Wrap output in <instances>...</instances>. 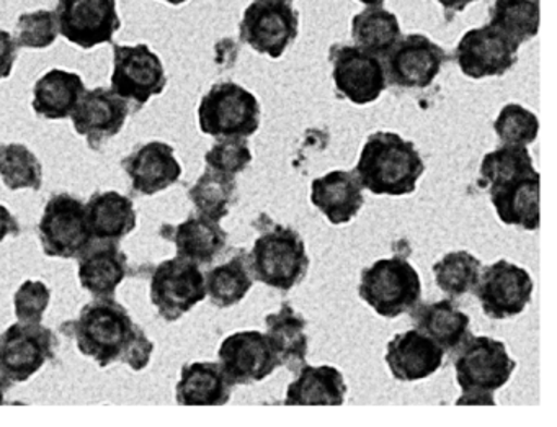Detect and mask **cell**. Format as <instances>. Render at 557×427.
<instances>
[{
    "instance_id": "1",
    "label": "cell",
    "mask_w": 557,
    "mask_h": 427,
    "mask_svg": "<svg viewBox=\"0 0 557 427\" xmlns=\"http://www.w3.org/2000/svg\"><path fill=\"white\" fill-rule=\"evenodd\" d=\"M73 326L81 354L94 358L100 368L123 362L139 371L151 361L154 344L115 298H99L84 306Z\"/></svg>"
},
{
    "instance_id": "2",
    "label": "cell",
    "mask_w": 557,
    "mask_h": 427,
    "mask_svg": "<svg viewBox=\"0 0 557 427\" xmlns=\"http://www.w3.org/2000/svg\"><path fill=\"white\" fill-rule=\"evenodd\" d=\"M423 172L425 162L419 149L394 132H376L368 136L354 169L361 187L377 197L413 194Z\"/></svg>"
},
{
    "instance_id": "3",
    "label": "cell",
    "mask_w": 557,
    "mask_h": 427,
    "mask_svg": "<svg viewBox=\"0 0 557 427\" xmlns=\"http://www.w3.org/2000/svg\"><path fill=\"white\" fill-rule=\"evenodd\" d=\"M455 354L456 380L462 390L456 404L495 406L494 391L505 387L517 368L507 345L487 335H471Z\"/></svg>"
},
{
    "instance_id": "4",
    "label": "cell",
    "mask_w": 557,
    "mask_h": 427,
    "mask_svg": "<svg viewBox=\"0 0 557 427\" xmlns=\"http://www.w3.org/2000/svg\"><path fill=\"white\" fill-rule=\"evenodd\" d=\"M249 266L253 279L288 292L308 273L309 256L305 241L293 228L275 224L257 237L249 254Z\"/></svg>"
},
{
    "instance_id": "5",
    "label": "cell",
    "mask_w": 557,
    "mask_h": 427,
    "mask_svg": "<svg viewBox=\"0 0 557 427\" xmlns=\"http://www.w3.org/2000/svg\"><path fill=\"white\" fill-rule=\"evenodd\" d=\"M361 300L383 318H397L419 305L422 282L419 272L400 257L380 259L361 270Z\"/></svg>"
},
{
    "instance_id": "6",
    "label": "cell",
    "mask_w": 557,
    "mask_h": 427,
    "mask_svg": "<svg viewBox=\"0 0 557 427\" xmlns=\"http://www.w3.org/2000/svg\"><path fill=\"white\" fill-rule=\"evenodd\" d=\"M259 99L236 83H218L205 94L198 107L203 135L213 138H250L260 129Z\"/></svg>"
},
{
    "instance_id": "7",
    "label": "cell",
    "mask_w": 557,
    "mask_h": 427,
    "mask_svg": "<svg viewBox=\"0 0 557 427\" xmlns=\"http://www.w3.org/2000/svg\"><path fill=\"white\" fill-rule=\"evenodd\" d=\"M168 86L164 64L148 45H113L112 90L138 112Z\"/></svg>"
},
{
    "instance_id": "8",
    "label": "cell",
    "mask_w": 557,
    "mask_h": 427,
    "mask_svg": "<svg viewBox=\"0 0 557 427\" xmlns=\"http://www.w3.org/2000/svg\"><path fill=\"white\" fill-rule=\"evenodd\" d=\"M57 335L47 326H9L0 334V378L11 387L30 380L58 352Z\"/></svg>"
},
{
    "instance_id": "9",
    "label": "cell",
    "mask_w": 557,
    "mask_h": 427,
    "mask_svg": "<svg viewBox=\"0 0 557 427\" xmlns=\"http://www.w3.org/2000/svg\"><path fill=\"white\" fill-rule=\"evenodd\" d=\"M40 243L48 257L74 259L81 257L90 244L89 221H87L86 205L73 195H54L38 224Z\"/></svg>"
},
{
    "instance_id": "10",
    "label": "cell",
    "mask_w": 557,
    "mask_h": 427,
    "mask_svg": "<svg viewBox=\"0 0 557 427\" xmlns=\"http://www.w3.org/2000/svg\"><path fill=\"white\" fill-rule=\"evenodd\" d=\"M299 15L292 4L256 0L244 11L239 37L256 53L278 60L295 44Z\"/></svg>"
},
{
    "instance_id": "11",
    "label": "cell",
    "mask_w": 557,
    "mask_h": 427,
    "mask_svg": "<svg viewBox=\"0 0 557 427\" xmlns=\"http://www.w3.org/2000/svg\"><path fill=\"white\" fill-rule=\"evenodd\" d=\"M534 283L528 270L510 260L500 259L479 273L474 295L482 312L491 319H510L521 315L533 296Z\"/></svg>"
},
{
    "instance_id": "12",
    "label": "cell",
    "mask_w": 557,
    "mask_h": 427,
    "mask_svg": "<svg viewBox=\"0 0 557 427\" xmlns=\"http://www.w3.org/2000/svg\"><path fill=\"white\" fill-rule=\"evenodd\" d=\"M149 295L161 318L177 321L207 298L205 273L200 266L182 257L164 260L152 273Z\"/></svg>"
},
{
    "instance_id": "13",
    "label": "cell",
    "mask_w": 557,
    "mask_h": 427,
    "mask_svg": "<svg viewBox=\"0 0 557 427\" xmlns=\"http://www.w3.org/2000/svg\"><path fill=\"white\" fill-rule=\"evenodd\" d=\"M60 34L83 50L112 44L122 28L116 0H58Z\"/></svg>"
},
{
    "instance_id": "14",
    "label": "cell",
    "mask_w": 557,
    "mask_h": 427,
    "mask_svg": "<svg viewBox=\"0 0 557 427\" xmlns=\"http://www.w3.org/2000/svg\"><path fill=\"white\" fill-rule=\"evenodd\" d=\"M331 63L335 89L354 106H370L386 90V70L381 58L355 45L332 48Z\"/></svg>"
},
{
    "instance_id": "15",
    "label": "cell",
    "mask_w": 557,
    "mask_h": 427,
    "mask_svg": "<svg viewBox=\"0 0 557 427\" xmlns=\"http://www.w3.org/2000/svg\"><path fill=\"white\" fill-rule=\"evenodd\" d=\"M386 58V80L399 89H426L448 61L446 51L422 34L400 38Z\"/></svg>"
},
{
    "instance_id": "16",
    "label": "cell",
    "mask_w": 557,
    "mask_h": 427,
    "mask_svg": "<svg viewBox=\"0 0 557 427\" xmlns=\"http://www.w3.org/2000/svg\"><path fill=\"white\" fill-rule=\"evenodd\" d=\"M518 48L520 45L487 24L462 35L456 47L455 60L469 80L500 77L517 63Z\"/></svg>"
},
{
    "instance_id": "17",
    "label": "cell",
    "mask_w": 557,
    "mask_h": 427,
    "mask_svg": "<svg viewBox=\"0 0 557 427\" xmlns=\"http://www.w3.org/2000/svg\"><path fill=\"white\" fill-rule=\"evenodd\" d=\"M220 367L230 383L250 385L265 380L280 367L278 355L263 332L240 331L221 342Z\"/></svg>"
},
{
    "instance_id": "18",
    "label": "cell",
    "mask_w": 557,
    "mask_h": 427,
    "mask_svg": "<svg viewBox=\"0 0 557 427\" xmlns=\"http://www.w3.org/2000/svg\"><path fill=\"white\" fill-rule=\"evenodd\" d=\"M132 107L112 89L97 87L86 90L74 112L71 113L74 129L87 139L90 149H100L103 143L119 135L125 126Z\"/></svg>"
},
{
    "instance_id": "19",
    "label": "cell",
    "mask_w": 557,
    "mask_h": 427,
    "mask_svg": "<svg viewBox=\"0 0 557 427\" xmlns=\"http://www.w3.org/2000/svg\"><path fill=\"white\" fill-rule=\"evenodd\" d=\"M123 171L132 179L136 194L152 197L177 184L182 175L181 162L174 148L164 142H151L136 148L122 161Z\"/></svg>"
},
{
    "instance_id": "20",
    "label": "cell",
    "mask_w": 557,
    "mask_h": 427,
    "mask_svg": "<svg viewBox=\"0 0 557 427\" xmlns=\"http://www.w3.org/2000/svg\"><path fill=\"white\" fill-rule=\"evenodd\" d=\"M384 358L396 380L419 381L442 368L445 351L419 329H410L394 335Z\"/></svg>"
},
{
    "instance_id": "21",
    "label": "cell",
    "mask_w": 557,
    "mask_h": 427,
    "mask_svg": "<svg viewBox=\"0 0 557 427\" xmlns=\"http://www.w3.org/2000/svg\"><path fill=\"white\" fill-rule=\"evenodd\" d=\"M311 204L335 227L347 224L363 208V187L354 172L337 169L312 181Z\"/></svg>"
},
{
    "instance_id": "22",
    "label": "cell",
    "mask_w": 557,
    "mask_h": 427,
    "mask_svg": "<svg viewBox=\"0 0 557 427\" xmlns=\"http://www.w3.org/2000/svg\"><path fill=\"white\" fill-rule=\"evenodd\" d=\"M540 191L541 175L533 171L492 188L488 195L502 223L524 231H536L541 224Z\"/></svg>"
},
{
    "instance_id": "23",
    "label": "cell",
    "mask_w": 557,
    "mask_h": 427,
    "mask_svg": "<svg viewBox=\"0 0 557 427\" xmlns=\"http://www.w3.org/2000/svg\"><path fill=\"white\" fill-rule=\"evenodd\" d=\"M348 388L344 375L332 365H302L286 388V406H342Z\"/></svg>"
},
{
    "instance_id": "24",
    "label": "cell",
    "mask_w": 557,
    "mask_h": 427,
    "mask_svg": "<svg viewBox=\"0 0 557 427\" xmlns=\"http://www.w3.org/2000/svg\"><path fill=\"white\" fill-rule=\"evenodd\" d=\"M128 272V257L116 243L107 241L89 247L79 257V282L96 298H115L116 289Z\"/></svg>"
},
{
    "instance_id": "25",
    "label": "cell",
    "mask_w": 557,
    "mask_h": 427,
    "mask_svg": "<svg viewBox=\"0 0 557 427\" xmlns=\"http://www.w3.org/2000/svg\"><path fill=\"white\" fill-rule=\"evenodd\" d=\"M412 319L417 329L436 342L445 352L455 354L471 338V318L456 308L449 300L417 305Z\"/></svg>"
},
{
    "instance_id": "26",
    "label": "cell",
    "mask_w": 557,
    "mask_h": 427,
    "mask_svg": "<svg viewBox=\"0 0 557 427\" xmlns=\"http://www.w3.org/2000/svg\"><path fill=\"white\" fill-rule=\"evenodd\" d=\"M233 385L214 362H194L182 368L175 400L182 406H223L231 400Z\"/></svg>"
},
{
    "instance_id": "27",
    "label": "cell",
    "mask_w": 557,
    "mask_h": 427,
    "mask_svg": "<svg viewBox=\"0 0 557 427\" xmlns=\"http://www.w3.org/2000/svg\"><path fill=\"white\" fill-rule=\"evenodd\" d=\"M308 321L289 303H283L280 312L267 315L265 335L278 355L280 365L298 371L306 365L309 339L306 335Z\"/></svg>"
},
{
    "instance_id": "28",
    "label": "cell",
    "mask_w": 557,
    "mask_h": 427,
    "mask_svg": "<svg viewBox=\"0 0 557 427\" xmlns=\"http://www.w3.org/2000/svg\"><path fill=\"white\" fill-rule=\"evenodd\" d=\"M90 233L97 241L119 243L136 228L132 198L115 191L97 192L86 205Z\"/></svg>"
},
{
    "instance_id": "29",
    "label": "cell",
    "mask_w": 557,
    "mask_h": 427,
    "mask_svg": "<svg viewBox=\"0 0 557 427\" xmlns=\"http://www.w3.org/2000/svg\"><path fill=\"white\" fill-rule=\"evenodd\" d=\"M171 230V236L165 237L177 247V257L190 260L197 266L214 263L226 247L227 233L220 227V221L210 220L201 215L190 217Z\"/></svg>"
},
{
    "instance_id": "30",
    "label": "cell",
    "mask_w": 557,
    "mask_h": 427,
    "mask_svg": "<svg viewBox=\"0 0 557 427\" xmlns=\"http://www.w3.org/2000/svg\"><path fill=\"white\" fill-rule=\"evenodd\" d=\"M86 90L79 74L51 70L35 84L32 106L41 119L64 120L74 112Z\"/></svg>"
},
{
    "instance_id": "31",
    "label": "cell",
    "mask_w": 557,
    "mask_h": 427,
    "mask_svg": "<svg viewBox=\"0 0 557 427\" xmlns=\"http://www.w3.org/2000/svg\"><path fill=\"white\" fill-rule=\"evenodd\" d=\"M403 38L396 14L371 5L351 19V40L355 47L377 58H386Z\"/></svg>"
},
{
    "instance_id": "32",
    "label": "cell",
    "mask_w": 557,
    "mask_h": 427,
    "mask_svg": "<svg viewBox=\"0 0 557 427\" xmlns=\"http://www.w3.org/2000/svg\"><path fill=\"white\" fill-rule=\"evenodd\" d=\"M207 295L218 308H230L246 298L253 285L249 254L239 253L227 263L214 267L205 277Z\"/></svg>"
},
{
    "instance_id": "33",
    "label": "cell",
    "mask_w": 557,
    "mask_h": 427,
    "mask_svg": "<svg viewBox=\"0 0 557 427\" xmlns=\"http://www.w3.org/2000/svg\"><path fill=\"white\" fill-rule=\"evenodd\" d=\"M488 25L517 45L536 38L540 32V0H494L488 9Z\"/></svg>"
},
{
    "instance_id": "34",
    "label": "cell",
    "mask_w": 557,
    "mask_h": 427,
    "mask_svg": "<svg viewBox=\"0 0 557 427\" xmlns=\"http://www.w3.org/2000/svg\"><path fill=\"white\" fill-rule=\"evenodd\" d=\"M236 195V178L210 169L188 191V198L197 208L198 215L213 221L223 220L230 215Z\"/></svg>"
},
{
    "instance_id": "35",
    "label": "cell",
    "mask_w": 557,
    "mask_h": 427,
    "mask_svg": "<svg viewBox=\"0 0 557 427\" xmlns=\"http://www.w3.org/2000/svg\"><path fill=\"white\" fill-rule=\"evenodd\" d=\"M533 171L536 169L528 148L500 146L482 158L479 184L488 192Z\"/></svg>"
},
{
    "instance_id": "36",
    "label": "cell",
    "mask_w": 557,
    "mask_h": 427,
    "mask_svg": "<svg viewBox=\"0 0 557 427\" xmlns=\"http://www.w3.org/2000/svg\"><path fill=\"white\" fill-rule=\"evenodd\" d=\"M481 269V260L468 251H453L433 266V273L436 285L445 295L459 298L474 290Z\"/></svg>"
},
{
    "instance_id": "37",
    "label": "cell",
    "mask_w": 557,
    "mask_h": 427,
    "mask_svg": "<svg viewBox=\"0 0 557 427\" xmlns=\"http://www.w3.org/2000/svg\"><path fill=\"white\" fill-rule=\"evenodd\" d=\"M0 178L9 191L37 192L44 185V166L27 146L11 143L0 146Z\"/></svg>"
},
{
    "instance_id": "38",
    "label": "cell",
    "mask_w": 557,
    "mask_h": 427,
    "mask_svg": "<svg viewBox=\"0 0 557 427\" xmlns=\"http://www.w3.org/2000/svg\"><path fill=\"white\" fill-rule=\"evenodd\" d=\"M494 132L502 146L527 148L536 142L540 120L520 103H507L495 119Z\"/></svg>"
},
{
    "instance_id": "39",
    "label": "cell",
    "mask_w": 557,
    "mask_h": 427,
    "mask_svg": "<svg viewBox=\"0 0 557 427\" xmlns=\"http://www.w3.org/2000/svg\"><path fill=\"white\" fill-rule=\"evenodd\" d=\"M60 28H58L57 15L51 11H37L30 14H22L15 27V44L17 47L30 48V50H47L57 41Z\"/></svg>"
},
{
    "instance_id": "40",
    "label": "cell",
    "mask_w": 557,
    "mask_h": 427,
    "mask_svg": "<svg viewBox=\"0 0 557 427\" xmlns=\"http://www.w3.org/2000/svg\"><path fill=\"white\" fill-rule=\"evenodd\" d=\"M205 162L210 171L223 172L236 178L249 168L252 162V151L247 138H218L213 148L205 155Z\"/></svg>"
},
{
    "instance_id": "41",
    "label": "cell",
    "mask_w": 557,
    "mask_h": 427,
    "mask_svg": "<svg viewBox=\"0 0 557 427\" xmlns=\"http://www.w3.org/2000/svg\"><path fill=\"white\" fill-rule=\"evenodd\" d=\"M51 302V292L47 283L27 280L15 292L14 308L18 322L41 325L45 312Z\"/></svg>"
},
{
    "instance_id": "42",
    "label": "cell",
    "mask_w": 557,
    "mask_h": 427,
    "mask_svg": "<svg viewBox=\"0 0 557 427\" xmlns=\"http://www.w3.org/2000/svg\"><path fill=\"white\" fill-rule=\"evenodd\" d=\"M17 51L18 47L12 35L0 28V81L11 77L17 61Z\"/></svg>"
},
{
    "instance_id": "43",
    "label": "cell",
    "mask_w": 557,
    "mask_h": 427,
    "mask_svg": "<svg viewBox=\"0 0 557 427\" xmlns=\"http://www.w3.org/2000/svg\"><path fill=\"white\" fill-rule=\"evenodd\" d=\"M21 224L8 207L0 205V243L8 236H18Z\"/></svg>"
},
{
    "instance_id": "44",
    "label": "cell",
    "mask_w": 557,
    "mask_h": 427,
    "mask_svg": "<svg viewBox=\"0 0 557 427\" xmlns=\"http://www.w3.org/2000/svg\"><path fill=\"white\" fill-rule=\"evenodd\" d=\"M442 5L443 11L448 17H455V15L461 14L466 11V8L474 4L478 0H436Z\"/></svg>"
},
{
    "instance_id": "45",
    "label": "cell",
    "mask_w": 557,
    "mask_h": 427,
    "mask_svg": "<svg viewBox=\"0 0 557 427\" xmlns=\"http://www.w3.org/2000/svg\"><path fill=\"white\" fill-rule=\"evenodd\" d=\"M9 385L5 383L4 380H2V378H0V404H4L5 403V391L9 390Z\"/></svg>"
},
{
    "instance_id": "46",
    "label": "cell",
    "mask_w": 557,
    "mask_h": 427,
    "mask_svg": "<svg viewBox=\"0 0 557 427\" xmlns=\"http://www.w3.org/2000/svg\"><path fill=\"white\" fill-rule=\"evenodd\" d=\"M360 4L368 5V8H371V5H383L386 0H358Z\"/></svg>"
},
{
    "instance_id": "47",
    "label": "cell",
    "mask_w": 557,
    "mask_h": 427,
    "mask_svg": "<svg viewBox=\"0 0 557 427\" xmlns=\"http://www.w3.org/2000/svg\"><path fill=\"white\" fill-rule=\"evenodd\" d=\"M164 2H168V4H171V5H182V4H185V2H187V0H164Z\"/></svg>"
},
{
    "instance_id": "48",
    "label": "cell",
    "mask_w": 557,
    "mask_h": 427,
    "mask_svg": "<svg viewBox=\"0 0 557 427\" xmlns=\"http://www.w3.org/2000/svg\"><path fill=\"white\" fill-rule=\"evenodd\" d=\"M267 2H285V4H292L293 0H267Z\"/></svg>"
}]
</instances>
